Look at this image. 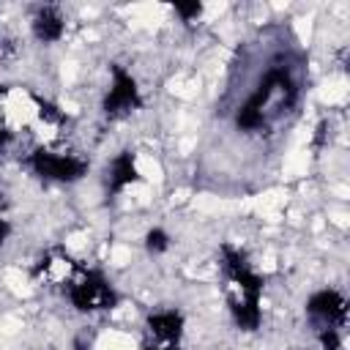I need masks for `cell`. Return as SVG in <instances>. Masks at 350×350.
I'll list each match as a JSON object with an SVG mask.
<instances>
[{
	"instance_id": "cell-17",
	"label": "cell",
	"mask_w": 350,
	"mask_h": 350,
	"mask_svg": "<svg viewBox=\"0 0 350 350\" xmlns=\"http://www.w3.org/2000/svg\"><path fill=\"white\" fill-rule=\"evenodd\" d=\"M142 350H161V347H156V345H145Z\"/></svg>"
},
{
	"instance_id": "cell-18",
	"label": "cell",
	"mask_w": 350,
	"mask_h": 350,
	"mask_svg": "<svg viewBox=\"0 0 350 350\" xmlns=\"http://www.w3.org/2000/svg\"><path fill=\"white\" fill-rule=\"evenodd\" d=\"M0 205H3V200H0Z\"/></svg>"
},
{
	"instance_id": "cell-13",
	"label": "cell",
	"mask_w": 350,
	"mask_h": 350,
	"mask_svg": "<svg viewBox=\"0 0 350 350\" xmlns=\"http://www.w3.org/2000/svg\"><path fill=\"white\" fill-rule=\"evenodd\" d=\"M172 11H175L183 22H194V19L202 14V3H197V0H191V3H175Z\"/></svg>"
},
{
	"instance_id": "cell-10",
	"label": "cell",
	"mask_w": 350,
	"mask_h": 350,
	"mask_svg": "<svg viewBox=\"0 0 350 350\" xmlns=\"http://www.w3.org/2000/svg\"><path fill=\"white\" fill-rule=\"evenodd\" d=\"M145 249H148V254H153V257L164 254V252L170 249V235H167L161 227L148 230V232H145Z\"/></svg>"
},
{
	"instance_id": "cell-4",
	"label": "cell",
	"mask_w": 350,
	"mask_h": 350,
	"mask_svg": "<svg viewBox=\"0 0 350 350\" xmlns=\"http://www.w3.org/2000/svg\"><path fill=\"white\" fill-rule=\"evenodd\" d=\"M221 268H224V276L241 290V298H257L260 301L262 284H265L262 276L257 271H252L246 257L235 246H230V243L221 246Z\"/></svg>"
},
{
	"instance_id": "cell-9",
	"label": "cell",
	"mask_w": 350,
	"mask_h": 350,
	"mask_svg": "<svg viewBox=\"0 0 350 350\" xmlns=\"http://www.w3.org/2000/svg\"><path fill=\"white\" fill-rule=\"evenodd\" d=\"M230 312L241 331H257L262 323V309L257 298H230Z\"/></svg>"
},
{
	"instance_id": "cell-6",
	"label": "cell",
	"mask_w": 350,
	"mask_h": 350,
	"mask_svg": "<svg viewBox=\"0 0 350 350\" xmlns=\"http://www.w3.org/2000/svg\"><path fill=\"white\" fill-rule=\"evenodd\" d=\"M145 323H148V331H150L156 339H161V342H167V345H178V339L183 336L186 317H183L180 312H175V309H164V312L148 314Z\"/></svg>"
},
{
	"instance_id": "cell-12",
	"label": "cell",
	"mask_w": 350,
	"mask_h": 350,
	"mask_svg": "<svg viewBox=\"0 0 350 350\" xmlns=\"http://www.w3.org/2000/svg\"><path fill=\"white\" fill-rule=\"evenodd\" d=\"M317 342L323 350H342V336H339V328L334 325H323L317 331Z\"/></svg>"
},
{
	"instance_id": "cell-11",
	"label": "cell",
	"mask_w": 350,
	"mask_h": 350,
	"mask_svg": "<svg viewBox=\"0 0 350 350\" xmlns=\"http://www.w3.org/2000/svg\"><path fill=\"white\" fill-rule=\"evenodd\" d=\"M33 101H36L38 118H41L44 123H63V112H60L57 104H52L49 98H41V96H33Z\"/></svg>"
},
{
	"instance_id": "cell-3",
	"label": "cell",
	"mask_w": 350,
	"mask_h": 350,
	"mask_svg": "<svg viewBox=\"0 0 350 350\" xmlns=\"http://www.w3.org/2000/svg\"><path fill=\"white\" fill-rule=\"evenodd\" d=\"M139 107H142V93L137 88V79L123 66H112V85L101 101L104 115L107 118H123Z\"/></svg>"
},
{
	"instance_id": "cell-8",
	"label": "cell",
	"mask_w": 350,
	"mask_h": 350,
	"mask_svg": "<svg viewBox=\"0 0 350 350\" xmlns=\"http://www.w3.org/2000/svg\"><path fill=\"white\" fill-rule=\"evenodd\" d=\"M137 180H139V170H137L134 150H120L109 164V194H120Z\"/></svg>"
},
{
	"instance_id": "cell-1",
	"label": "cell",
	"mask_w": 350,
	"mask_h": 350,
	"mask_svg": "<svg viewBox=\"0 0 350 350\" xmlns=\"http://www.w3.org/2000/svg\"><path fill=\"white\" fill-rule=\"evenodd\" d=\"M68 301L77 312H107L118 306L120 295L101 271H85L79 282L68 284Z\"/></svg>"
},
{
	"instance_id": "cell-2",
	"label": "cell",
	"mask_w": 350,
	"mask_h": 350,
	"mask_svg": "<svg viewBox=\"0 0 350 350\" xmlns=\"http://www.w3.org/2000/svg\"><path fill=\"white\" fill-rule=\"evenodd\" d=\"M27 167L44 178V180H57V183H77L88 175L90 164L79 156H71V153H52L46 148H36L30 156H27Z\"/></svg>"
},
{
	"instance_id": "cell-16",
	"label": "cell",
	"mask_w": 350,
	"mask_h": 350,
	"mask_svg": "<svg viewBox=\"0 0 350 350\" xmlns=\"http://www.w3.org/2000/svg\"><path fill=\"white\" fill-rule=\"evenodd\" d=\"M161 350H180L178 345H167V347H161Z\"/></svg>"
},
{
	"instance_id": "cell-15",
	"label": "cell",
	"mask_w": 350,
	"mask_h": 350,
	"mask_svg": "<svg viewBox=\"0 0 350 350\" xmlns=\"http://www.w3.org/2000/svg\"><path fill=\"white\" fill-rule=\"evenodd\" d=\"M11 235V224L5 219H0V243H5V238Z\"/></svg>"
},
{
	"instance_id": "cell-5",
	"label": "cell",
	"mask_w": 350,
	"mask_h": 350,
	"mask_svg": "<svg viewBox=\"0 0 350 350\" xmlns=\"http://www.w3.org/2000/svg\"><path fill=\"white\" fill-rule=\"evenodd\" d=\"M306 314H309L312 320H317L320 328H323V325L339 328V325H345V320H347V298H345L339 290H331V287L317 290V293H312L309 301H306Z\"/></svg>"
},
{
	"instance_id": "cell-7",
	"label": "cell",
	"mask_w": 350,
	"mask_h": 350,
	"mask_svg": "<svg viewBox=\"0 0 350 350\" xmlns=\"http://www.w3.org/2000/svg\"><path fill=\"white\" fill-rule=\"evenodd\" d=\"M30 27H33V36H36L41 44H55V41H60L63 33H66V19H63V14H60L55 5H44V8L36 11Z\"/></svg>"
},
{
	"instance_id": "cell-14",
	"label": "cell",
	"mask_w": 350,
	"mask_h": 350,
	"mask_svg": "<svg viewBox=\"0 0 350 350\" xmlns=\"http://www.w3.org/2000/svg\"><path fill=\"white\" fill-rule=\"evenodd\" d=\"M11 139H14V134H11L5 126H0V153H3V150L11 145Z\"/></svg>"
}]
</instances>
